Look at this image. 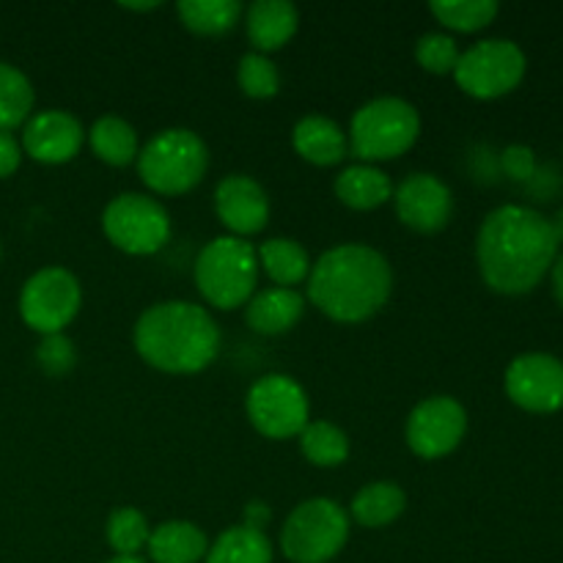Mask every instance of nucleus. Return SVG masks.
Segmentation results:
<instances>
[{
	"label": "nucleus",
	"instance_id": "9b49d317",
	"mask_svg": "<svg viewBox=\"0 0 563 563\" xmlns=\"http://www.w3.org/2000/svg\"><path fill=\"white\" fill-rule=\"evenodd\" d=\"M82 306L80 280L64 267H44L25 280L20 291L22 322L38 335L64 333Z\"/></svg>",
	"mask_w": 563,
	"mask_h": 563
},
{
	"label": "nucleus",
	"instance_id": "c756f323",
	"mask_svg": "<svg viewBox=\"0 0 563 563\" xmlns=\"http://www.w3.org/2000/svg\"><path fill=\"white\" fill-rule=\"evenodd\" d=\"M148 537H152V526H148L146 515L135 506L115 509L104 526V539L115 555H141L146 550Z\"/></svg>",
	"mask_w": 563,
	"mask_h": 563
},
{
	"label": "nucleus",
	"instance_id": "72a5a7b5",
	"mask_svg": "<svg viewBox=\"0 0 563 563\" xmlns=\"http://www.w3.org/2000/svg\"><path fill=\"white\" fill-rule=\"evenodd\" d=\"M500 168L511 181H531L537 176V152L526 143H511L500 152Z\"/></svg>",
	"mask_w": 563,
	"mask_h": 563
},
{
	"label": "nucleus",
	"instance_id": "dca6fc26",
	"mask_svg": "<svg viewBox=\"0 0 563 563\" xmlns=\"http://www.w3.org/2000/svg\"><path fill=\"white\" fill-rule=\"evenodd\" d=\"M82 143H86V130L77 115L66 110H42L22 126V152L44 165L69 163L80 154Z\"/></svg>",
	"mask_w": 563,
	"mask_h": 563
},
{
	"label": "nucleus",
	"instance_id": "b1692460",
	"mask_svg": "<svg viewBox=\"0 0 563 563\" xmlns=\"http://www.w3.org/2000/svg\"><path fill=\"white\" fill-rule=\"evenodd\" d=\"M86 141L91 152L97 154V159H102L104 165H113V168L135 163L137 152H141L135 126L121 115H102V119L93 121L91 130L86 132Z\"/></svg>",
	"mask_w": 563,
	"mask_h": 563
},
{
	"label": "nucleus",
	"instance_id": "f257e3e1",
	"mask_svg": "<svg viewBox=\"0 0 563 563\" xmlns=\"http://www.w3.org/2000/svg\"><path fill=\"white\" fill-rule=\"evenodd\" d=\"M559 247L550 218L533 207L504 203L493 209L478 229V273L498 295H528L550 275Z\"/></svg>",
	"mask_w": 563,
	"mask_h": 563
},
{
	"label": "nucleus",
	"instance_id": "f03ea898",
	"mask_svg": "<svg viewBox=\"0 0 563 563\" xmlns=\"http://www.w3.org/2000/svg\"><path fill=\"white\" fill-rule=\"evenodd\" d=\"M308 300L328 319L357 324L385 308L394 291L390 262L374 247L344 242L324 251L311 264L306 280Z\"/></svg>",
	"mask_w": 563,
	"mask_h": 563
},
{
	"label": "nucleus",
	"instance_id": "a878e982",
	"mask_svg": "<svg viewBox=\"0 0 563 563\" xmlns=\"http://www.w3.org/2000/svg\"><path fill=\"white\" fill-rule=\"evenodd\" d=\"M187 31L198 36H223L240 22L242 3L236 0H181L176 5Z\"/></svg>",
	"mask_w": 563,
	"mask_h": 563
},
{
	"label": "nucleus",
	"instance_id": "f8f14e48",
	"mask_svg": "<svg viewBox=\"0 0 563 563\" xmlns=\"http://www.w3.org/2000/svg\"><path fill=\"white\" fill-rule=\"evenodd\" d=\"M467 434V412L451 396H429L407 416L405 440L421 460H443L454 454Z\"/></svg>",
	"mask_w": 563,
	"mask_h": 563
},
{
	"label": "nucleus",
	"instance_id": "5701e85b",
	"mask_svg": "<svg viewBox=\"0 0 563 563\" xmlns=\"http://www.w3.org/2000/svg\"><path fill=\"white\" fill-rule=\"evenodd\" d=\"M407 509V493L396 482H372L350 504V520L363 528H385Z\"/></svg>",
	"mask_w": 563,
	"mask_h": 563
},
{
	"label": "nucleus",
	"instance_id": "e433bc0d",
	"mask_svg": "<svg viewBox=\"0 0 563 563\" xmlns=\"http://www.w3.org/2000/svg\"><path fill=\"white\" fill-rule=\"evenodd\" d=\"M550 280H553L555 300H559L563 308V253H559V258H555L553 267H550Z\"/></svg>",
	"mask_w": 563,
	"mask_h": 563
},
{
	"label": "nucleus",
	"instance_id": "412c9836",
	"mask_svg": "<svg viewBox=\"0 0 563 563\" xmlns=\"http://www.w3.org/2000/svg\"><path fill=\"white\" fill-rule=\"evenodd\" d=\"M146 550L152 563H201L207 559L209 539L196 522L170 520L152 528Z\"/></svg>",
	"mask_w": 563,
	"mask_h": 563
},
{
	"label": "nucleus",
	"instance_id": "20e7f679",
	"mask_svg": "<svg viewBox=\"0 0 563 563\" xmlns=\"http://www.w3.org/2000/svg\"><path fill=\"white\" fill-rule=\"evenodd\" d=\"M135 163L137 176L148 190L157 196H185L207 176L209 148L198 132L168 126L148 137Z\"/></svg>",
	"mask_w": 563,
	"mask_h": 563
},
{
	"label": "nucleus",
	"instance_id": "ea45409f",
	"mask_svg": "<svg viewBox=\"0 0 563 563\" xmlns=\"http://www.w3.org/2000/svg\"><path fill=\"white\" fill-rule=\"evenodd\" d=\"M104 563H148V561H143L141 555H113V559Z\"/></svg>",
	"mask_w": 563,
	"mask_h": 563
},
{
	"label": "nucleus",
	"instance_id": "cd10ccee",
	"mask_svg": "<svg viewBox=\"0 0 563 563\" xmlns=\"http://www.w3.org/2000/svg\"><path fill=\"white\" fill-rule=\"evenodd\" d=\"M33 86L16 66L0 60V130L25 126L33 113Z\"/></svg>",
	"mask_w": 563,
	"mask_h": 563
},
{
	"label": "nucleus",
	"instance_id": "a211bd4d",
	"mask_svg": "<svg viewBox=\"0 0 563 563\" xmlns=\"http://www.w3.org/2000/svg\"><path fill=\"white\" fill-rule=\"evenodd\" d=\"M302 313H306V297L300 291L267 286L247 300L245 322L262 335H284L300 322Z\"/></svg>",
	"mask_w": 563,
	"mask_h": 563
},
{
	"label": "nucleus",
	"instance_id": "4468645a",
	"mask_svg": "<svg viewBox=\"0 0 563 563\" xmlns=\"http://www.w3.org/2000/svg\"><path fill=\"white\" fill-rule=\"evenodd\" d=\"M394 207L407 229L418 234H438L454 214V196L443 179L421 170L394 187Z\"/></svg>",
	"mask_w": 563,
	"mask_h": 563
},
{
	"label": "nucleus",
	"instance_id": "2eb2a0df",
	"mask_svg": "<svg viewBox=\"0 0 563 563\" xmlns=\"http://www.w3.org/2000/svg\"><path fill=\"white\" fill-rule=\"evenodd\" d=\"M214 214L231 236L247 240L267 229L269 198L251 176L229 174L218 181V190H214Z\"/></svg>",
	"mask_w": 563,
	"mask_h": 563
},
{
	"label": "nucleus",
	"instance_id": "393cba45",
	"mask_svg": "<svg viewBox=\"0 0 563 563\" xmlns=\"http://www.w3.org/2000/svg\"><path fill=\"white\" fill-rule=\"evenodd\" d=\"M273 542L264 531L234 526L225 528L207 550L203 563H273Z\"/></svg>",
	"mask_w": 563,
	"mask_h": 563
},
{
	"label": "nucleus",
	"instance_id": "2f4dec72",
	"mask_svg": "<svg viewBox=\"0 0 563 563\" xmlns=\"http://www.w3.org/2000/svg\"><path fill=\"white\" fill-rule=\"evenodd\" d=\"M462 49L449 33H427L416 44V60L429 75H454Z\"/></svg>",
	"mask_w": 563,
	"mask_h": 563
},
{
	"label": "nucleus",
	"instance_id": "1a4fd4ad",
	"mask_svg": "<svg viewBox=\"0 0 563 563\" xmlns=\"http://www.w3.org/2000/svg\"><path fill=\"white\" fill-rule=\"evenodd\" d=\"M102 231L110 245L130 256H152L170 240V214L146 192H121L104 207Z\"/></svg>",
	"mask_w": 563,
	"mask_h": 563
},
{
	"label": "nucleus",
	"instance_id": "7ed1b4c3",
	"mask_svg": "<svg viewBox=\"0 0 563 563\" xmlns=\"http://www.w3.org/2000/svg\"><path fill=\"white\" fill-rule=\"evenodd\" d=\"M135 350L165 374H198L218 357L220 328L198 302L165 300L146 308L135 322Z\"/></svg>",
	"mask_w": 563,
	"mask_h": 563
},
{
	"label": "nucleus",
	"instance_id": "423d86ee",
	"mask_svg": "<svg viewBox=\"0 0 563 563\" xmlns=\"http://www.w3.org/2000/svg\"><path fill=\"white\" fill-rule=\"evenodd\" d=\"M418 135H421V115L416 104L401 97H377L355 110L346 141L357 163L374 165L410 152Z\"/></svg>",
	"mask_w": 563,
	"mask_h": 563
},
{
	"label": "nucleus",
	"instance_id": "39448f33",
	"mask_svg": "<svg viewBox=\"0 0 563 563\" xmlns=\"http://www.w3.org/2000/svg\"><path fill=\"white\" fill-rule=\"evenodd\" d=\"M192 278L201 297L212 308L234 311V308L247 306L258 284L256 247L240 236H214L198 253Z\"/></svg>",
	"mask_w": 563,
	"mask_h": 563
},
{
	"label": "nucleus",
	"instance_id": "58836bf2",
	"mask_svg": "<svg viewBox=\"0 0 563 563\" xmlns=\"http://www.w3.org/2000/svg\"><path fill=\"white\" fill-rule=\"evenodd\" d=\"M124 11H154L159 9V3H121Z\"/></svg>",
	"mask_w": 563,
	"mask_h": 563
},
{
	"label": "nucleus",
	"instance_id": "9d476101",
	"mask_svg": "<svg viewBox=\"0 0 563 563\" xmlns=\"http://www.w3.org/2000/svg\"><path fill=\"white\" fill-rule=\"evenodd\" d=\"M247 418L253 429L269 440L300 438L311 421V401L306 388L286 374H267L247 390Z\"/></svg>",
	"mask_w": 563,
	"mask_h": 563
},
{
	"label": "nucleus",
	"instance_id": "6ab92c4d",
	"mask_svg": "<svg viewBox=\"0 0 563 563\" xmlns=\"http://www.w3.org/2000/svg\"><path fill=\"white\" fill-rule=\"evenodd\" d=\"M291 146L306 163L319 168L344 163L350 154L346 132L328 115H302L291 130Z\"/></svg>",
	"mask_w": 563,
	"mask_h": 563
},
{
	"label": "nucleus",
	"instance_id": "bb28decb",
	"mask_svg": "<svg viewBox=\"0 0 563 563\" xmlns=\"http://www.w3.org/2000/svg\"><path fill=\"white\" fill-rule=\"evenodd\" d=\"M297 440H300L302 456L317 467H339L350 456V438L344 429L330 421H308Z\"/></svg>",
	"mask_w": 563,
	"mask_h": 563
},
{
	"label": "nucleus",
	"instance_id": "4c0bfd02",
	"mask_svg": "<svg viewBox=\"0 0 563 563\" xmlns=\"http://www.w3.org/2000/svg\"><path fill=\"white\" fill-rule=\"evenodd\" d=\"M550 225H553V234L559 240V245H563V207L555 212V218H550Z\"/></svg>",
	"mask_w": 563,
	"mask_h": 563
},
{
	"label": "nucleus",
	"instance_id": "7c9ffc66",
	"mask_svg": "<svg viewBox=\"0 0 563 563\" xmlns=\"http://www.w3.org/2000/svg\"><path fill=\"white\" fill-rule=\"evenodd\" d=\"M236 82L242 93L251 99H273L280 91L278 66L269 60V55L245 53L236 66Z\"/></svg>",
	"mask_w": 563,
	"mask_h": 563
},
{
	"label": "nucleus",
	"instance_id": "f3484780",
	"mask_svg": "<svg viewBox=\"0 0 563 563\" xmlns=\"http://www.w3.org/2000/svg\"><path fill=\"white\" fill-rule=\"evenodd\" d=\"M300 11L289 0H256L245 9V31L253 53H275L295 38Z\"/></svg>",
	"mask_w": 563,
	"mask_h": 563
},
{
	"label": "nucleus",
	"instance_id": "aec40b11",
	"mask_svg": "<svg viewBox=\"0 0 563 563\" xmlns=\"http://www.w3.org/2000/svg\"><path fill=\"white\" fill-rule=\"evenodd\" d=\"M335 198L355 212H372L394 198V181L377 165L355 163L346 165L335 176Z\"/></svg>",
	"mask_w": 563,
	"mask_h": 563
},
{
	"label": "nucleus",
	"instance_id": "f704fd0d",
	"mask_svg": "<svg viewBox=\"0 0 563 563\" xmlns=\"http://www.w3.org/2000/svg\"><path fill=\"white\" fill-rule=\"evenodd\" d=\"M22 163V143L11 132L0 130V179L14 174Z\"/></svg>",
	"mask_w": 563,
	"mask_h": 563
},
{
	"label": "nucleus",
	"instance_id": "c9c22d12",
	"mask_svg": "<svg viewBox=\"0 0 563 563\" xmlns=\"http://www.w3.org/2000/svg\"><path fill=\"white\" fill-rule=\"evenodd\" d=\"M269 520H273V511H269V506L262 504V500H251V504L245 506V520H242L245 528L264 531V528L269 526Z\"/></svg>",
	"mask_w": 563,
	"mask_h": 563
},
{
	"label": "nucleus",
	"instance_id": "6e6552de",
	"mask_svg": "<svg viewBox=\"0 0 563 563\" xmlns=\"http://www.w3.org/2000/svg\"><path fill=\"white\" fill-rule=\"evenodd\" d=\"M528 69L522 47L511 38H484L460 55L454 80L467 97L500 99L515 91Z\"/></svg>",
	"mask_w": 563,
	"mask_h": 563
},
{
	"label": "nucleus",
	"instance_id": "c85d7f7f",
	"mask_svg": "<svg viewBox=\"0 0 563 563\" xmlns=\"http://www.w3.org/2000/svg\"><path fill=\"white\" fill-rule=\"evenodd\" d=\"M434 20L456 33H476L493 25L500 5L495 0H438L429 3Z\"/></svg>",
	"mask_w": 563,
	"mask_h": 563
},
{
	"label": "nucleus",
	"instance_id": "ddd939ff",
	"mask_svg": "<svg viewBox=\"0 0 563 563\" xmlns=\"http://www.w3.org/2000/svg\"><path fill=\"white\" fill-rule=\"evenodd\" d=\"M504 388L511 405L533 416L563 410V361L548 352H526L509 363Z\"/></svg>",
	"mask_w": 563,
	"mask_h": 563
},
{
	"label": "nucleus",
	"instance_id": "0eeeda50",
	"mask_svg": "<svg viewBox=\"0 0 563 563\" xmlns=\"http://www.w3.org/2000/svg\"><path fill=\"white\" fill-rule=\"evenodd\" d=\"M350 539V515L333 498H308L280 528V550L291 563L333 561Z\"/></svg>",
	"mask_w": 563,
	"mask_h": 563
},
{
	"label": "nucleus",
	"instance_id": "4be33fe9",
	"mask_svg": "<svg viewBox=\"0 0 563 563\" xmlns=\"http://www.w3.org/2000/svg\"><path fill=\"white\" fill-rule=\"evenodd\" d=\"M258 267L267 273L273 286H284V289H295V286L306 284L311 275V256L306 247L289 236H273V240L262 242L256 247Z\"/></svg>",
	"mask_w": 563,
	"mask_h": 563
},
{
	"label": "nucleus",
	"instance_id": "473e14b6",
	"mask_svg": "<svg viewBox=\"0 0 563 563\" xmlns=\"http://www.w3.org/2000/svg\"><path fill=\"white\" fill-rule=\"evenodd\" d=\"M36 363L47 377H64L77 363L75 344L64 333L42 335V341L36 346Z\"/></svg>",
	"mask_w": 563,
	"mask_h": 563
}]
</instances>
